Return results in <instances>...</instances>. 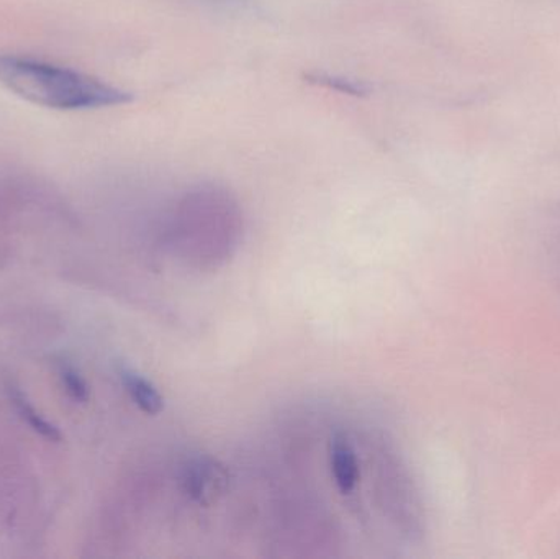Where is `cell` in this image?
I'll return each instance as SVG.
<instances>
[{
  "label": "cell",
  "mask_w": 560,
  "mask_h": 559,
  "mask_svg": "<svg viewBox=\"0 0 560 559\" xmlns=\"http://www.w3.org/2000/svg\"><path fill=\"white\" fill-rule=\"evenodd\" d=\"M118 374H120L125 391L141 412L147 416H160L163 412L164 397L161 396L153 383L128 366H121Z\"/></svg>",
  "instance_id": "cell-3"
},
{
  "label": "cell",
  "mask_w": 560,
  "mask_h": 559,
  "mask_svg": "<svg viewBox=\"0 0 560 559\" xmlns=\"http://www.w3.org/2000/svg\"><path fill=\"white\" fill-rule=\"evenodd\" d=\"M329 468L336 488L341 494L349 496L358 486L361 471H359L358 456L348 436L336 432L328 445Z\"/></svg>",
  "instance_id": "cell-2"
},
{
  "label": "cell",
  "mask_w": 560,
  "mask_h": 559,
  "mask_svg": "<svg viewBox=\"0 0 560 559\" xmlns=\"http://www.w3.org/2000/svg\"><path fill=\"white\" fill-rule=\"evenodd\" d=\"M0 85L28 104L56 112L118 107L133 98L81 69L16 53H0Z\"/></svg>",
  "instance_id": "cell-1"
},
{
  "label": "cell",
  "mask_w": 560,
  "mask_h": 559,
  "mask_svg": "<svg viewBox=\"0 0 560 559\" xmlns=\"http://www.w3.org/2000/svg\"><path fill=\"white\" fill-rule=\"evenodd\" d=\"M13 404H15L16 410H19L20 417L28 423L30 429L35 430L39 435L45 439L51 440V442H58L61 440V433L52 426L51 422L42 417V414L36 412L35 407L26 400V397L20 393L19 389L13 391L12 394Z\"/></svg>",
  "instance_id": "cell-4"
},
{
  "label": "cell",
  "mask_w": 560,
  "mask_h": 559,
  "mask_svg": "<svg viewBox=\"0 0 560 559\" xmlns=\"http://www.w3.org/2000/svg\"><path fill=\"white\" fill-rule=\"evenodd\" d=\"M308 79L323 88L332 89V91L345 92V94L362 95L368 92V85L355 79L342 78V75L325 74V72H315L308 74Z\"/></svg>",
  "instance_id": "cell-5"
},
{
  "label": "cell",
  "mask_w": 560,
  "mask_h": 559,
  "mask_svg": "<svg viewBox=\"0 0 560 559\" xmlns=\"http://www.w3.org/2000/svg\"><path fill=\"white\" fill-rule=\"evenodd\" d=\"M62 386H65L66 393L69 394L72 400L75 403H85L89 399V386L85 383L84 377L81 376L75 368L69 366V364H62L61 371Z\"/></svg>",
  "instance_id": "cell-6"
}]
</instances>
